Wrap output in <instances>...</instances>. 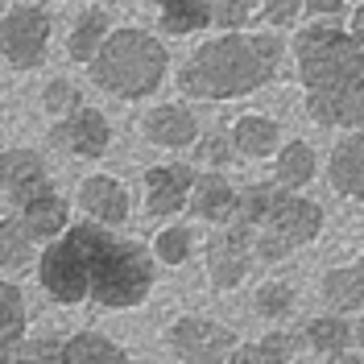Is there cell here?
Masks as SVG:
<instances>
[{"mask_svg":"<svg viewBox=\"0 0 364 364\" xmlns=\"http://www.w3.org/2000/svg\"><path fill=\"white\" fill-rule=\"evenodd\" d=\"M33 4H50V0H33Z\"/></svg>","mask_w":364,"mask_h":364,"instance_id":"obj_42","label":"cell"},{"mask_svg":"<svg viewBox=\"0 0 364 364\" xmlns=\"http://www.w3.org/2000/svg\"><path fill=\"white\" fill-rule=\"evenodd\" d=\"M0 116H4V108H0Z\"/></svg>","mask_w":364,"mask_h":364,"instance_id":"obj_44","label":"cell"},{"mask_svg":"<svg viewBox=\"0 0 364 364\" xmlns=\"http://www.w3.org/2000/svg\"><path fill=\"white\" fill-rule=\"evenodd\" d=\"M195 220H203L211 228H224L236 220L240 211V186L228 178L224 170H199L195 191H191V207H186Z\"/></svg>","mask_w":364,"mask_h":364,"instance_id":"obj_16","label":"cell"},{"mask_svg":"<svg viewBox=\"0 0 364 364\" xmlns=\"http://www.w3.org/2000/svg\"><path fill=\"white\" fill-rule=\"evenodd\" d=\"M343 9H348V0H306L311 21H336V17H343Z\"/></svg>","mask_w":364,"mask_h":364,"instance_id":"obj_35","label":"cell"},{"mask_svg":"<svg viewBox=\"0 0 364 364\" xmlns=\"http://www.w3.org/2000/svg\"><path fill=\"white\" fill-rule=\"evenodd\" d=\"M149 249H154L161 269H182V265L195 257V228L182 224V220H166V224L154 232Z\"/></svg>","mask_w":364,"mask_h":364,"instance_id":"obj_27","label":"cell"},{"mask_svg":"<svg viewBox=\"0 0 364 364\" xmlns=\"http://www.w3.org/2000/svg\"><path fill=\"white\" fill-rule=\"evenodd\" d=\"M294 364H323V360H311V356H302V360H294Z\"/></svg>","mask_w":364,"mask_h":364,"instance_id":"obj_40","label":"cell"},{"mask_svg":"<svg viewBox=\"0 0 364 364\" xmlns=\"http://www.w3.org/2000/svg\"><path fill=\"white\" fill-rule=\"evenodd\" d=\"M191 154H195V166H203V170H224L232 161L240 158L236 154V141L228 129H215V133H199V141L191 145Z\"/></svg>","mask_w":364,"mask_h":364,"instance_id":"obj_29","label":"cell"},{"mask_svg":"<svg viewBox=\"0 0 364 364\" xmlns=\"http://www.w3.org/2000/svg\"><path fill=\"white\" fill-rule=\"evenodd\" d=\"M50 33H54V21L46 4L21 0L0 17V58L13 70H38L50 54Z\"/></svg>","mask_w":364,"mask_h":364,"instance_id":"obj_9","label":"cell"},{"mask_svg":"<svg viewBox=\"0 0 364 364\" xmlns=\"http://www.w3.org/2000/svg\"><path fill=\"white\" fill-rule=\"evenodd\" d=\"M323 364H364V352L352 343V348H343V352H331Z\"/></svg>","mask_w":364,"mask_h":364,"instance_id":"obj_36","label":"cell"},{"mask_svg":"<svg viewBox=\"0 0 364 364\" xmlns=\"http://www.w3.org/2000/svg\"><path fill=\"white\" fill-rule=\"evenodd\" d=\"M33 277L46 290V298H54L58 306H79V302H91L87 294V273H83V257H79V245L70 236V228L42 245L38 252V265H33Z\"/></svg>","mask_w":364,"mask_h":364,"instance_id":"obj_10","label":"cell"},{"mask_svg":"<svg viewBox=\"0 0 364 364\" xmlns=\"http://www.w3.org/2000/svg\"><path fill=\"white\" fill-rule=\"evenodd\" d=\"M252 21H261V9H252V0H215V17H211V25H215L220 33L252 29Z\"/></svg>","mask_w":364,"mask_h":364,"instance_id":"obj_32","label":"cell"},{"mask_svg":"<svg viewBox=\"0 0 364 364\" xmlns=\"http://www.w3.org/2000/svg\"><path fill=\"white\" fill-rule=\"evenodd\" d=\"M13 211L25 220V228L33 232V240H38V245L58 240V236L75 224V220H70V199H63V195H58V186H46V191H38L33 199H25V203L13 207Z\"/></svg>","mask_w":364,"mask_h":364,"instance_id":"obj_18","label":"cell"},{"mask_svg":"<svg viewBox=\"0 0 364 364\" xmlns=\"http://www.w3.org/2000/svg\"><path fill=\"white\" fill-rule=\"evenodd\" d=\"M352 340H356V348L364 352V311L356 318H352Z\"/></svg>","mask_w":364,"mask_h":364,"instance_id":"obj_38","label":"cell"},{"mask_svg":"<svg viewBox=\"0 0 364 364\" xmlns=\"http://www.w3.org/2000/svg\"><path fill=\"white\" fill-rule=\"evenodd\" d=\"M318 298L327 302V311H340V315H360L364 311V277L360 265H331V269L318 277Z\"/></svg>","mask_w":364,"mask_h":364,"instance_id":"obj_22","label":"cell"},{"mask_svg":"<svg viewBox=\"0 0 364 364\" xmlns=\"http://www.w3.org/2000/svg\"><path fill=\"white\" fill-rule=\"evenodd\" d=\"M294 306H298L294 286L282 282V277H269V282H261L252 290V311L265 318V323H286V318L294 315Z\"/></svg>","mask_w":364,"mask_h":364,"instance_id":"obj_28","label":"cell"},{"mask_svg":"<svg viewBox=\"0 0 364 364\" xmlns=\"http://www.w3.org/2000/svg\"><path fill=\"white\" fill-rule=\"evenodd\" d=\"M261 9V25H269V29H294L302 21V13H306V0H261L257 4Z\"/></svg>","mask_w":364,"mask_h":364,"instance_id":"obj_33","label":"cell"},{"mask_svg":"<svg viewBox=\"0 0 364 364\" xmlns=\"http://www.w3.org/2000/svg\"><path fill=\"white\" fill-rule=\"evenodd\" d=\"M50 141H54V149H63L67 158L100 161L112 149V120L100 112V108H91V104H79L70 116L54 120Z\"/></svg>","mask_w":364,"mask_h":364,"instance_id":"obj_12","label":"cell"},{"mask_svg":"<svg viewBox=\"0 0 364 364\" xmlns=\"http://www.w3.org/2000/svg\"><path fill=\"white\" fill-rule=\"evenodd\" d=\"M302 336H306V348L315 352L318 360H327L331 352H343V348H352V323L348 315L340 311H323V315H311L302 323Z\"/></svg>","mask_w":364,"mask_h":364,"instance_id":"obj_25","label":"cell"},{"mask_svg":"<svg viewBox=\"0 0 364 364\" xmlns=\"http://www.w3.org/2000/svg\"><path fill=\"white\" fill-rule=\"evenodd\" d=\"M269 170H273V178L282 182L286 191H306V186L318 178L315 145H311V141H302V136L282 141V149L269 158Z\"/></svg>","mask_w":364,"mask_h":364,"instance_id":"obj_20","label":"cell"},{"mask_svg":"<svg viewBox=\"0 0 364 364\" xmlns=\"http://www.w3.org/2000/svg\"><path fill=\"white\" fill-rule=\"evenodd\" d=\"M286 54L290 46L282 38V29H269V25L215 33L186 54V63L178 67V91L182 100H199V104L245 100L277 79Z\"/></svg>","mask_w":364,"mask_h":364,"instance_id":"obj_2","label":"cell"},{"mask_svg":"<svg viewBox=\"0 0 364 364\" xmlns=\"http://www.w3.org/2000/svg\"><path fill=\"white\" fill-rule=\"evenodd\" d=\"M75 207H79V215H87L95 224H108V228H124L133 220V195H129V186L120 178H112V174H104V170L79 178Z\"/></svg>","mask_w":364,"mask_h":364,"instance_id":"obj_14","label":"cell"},{"mask_svg":"<svg viewBox=\"0 0 364 364\" xmlns=\"http://www.w3.org/2000/svg\"><path fill=\"white\" fill-rule=\"evenodd\" d=\"M70 236L83 257L87 273V294L104 311H136L145 298L154 294L158 282V257L141 240L120 236V228L95 224V220H75Z\"/></svg>","mask_w":364,"mask_h":364,"instance_id":"obj_3","label":"cell"},{"mask_svg":"<svg viewBox=\"0 0 364 364\" xmlns=\"http://www.w3.org/2000/svg\"><path fill=\"white\" fill-rule=\"evenodd\" d=\"M17 360V348H0V364H13Z\"/></svg>","mask_w":364,"mask_h":364,"instance_id":"obj_39","label":"cell"},{"mask_svg":"<svg viewBox=\"0 0 364 364\" xmlns=\"http://www.w3.org/2000/svg\"><path fill=\"white\" fill-rule=\"evenodd\" d=\"M199 116L191 104H182V100H166V104H154V108H145L141 116V136L161 149V154H182V149H191L195 141H199Z\"/></svg>","mask_w":364,"mask_h":364,"instance_id":"obj_13","label":"cell"},{"mask_svg":"<svg viewBox=\"0 0 364 364\" xmlns=\"http://www.w3.org/2000/svg\"><path fill=\"white\" fill-rule=\"evenodd\" d=\"M38 252H42V245L33 240V232L25 228V220L17 211L0 215V273L4 277H21L25 269H33Z\"/></svg>","mask_w":364,"mask_h":364,"instance_id":"obj_21","label":"cell"},{"mask_svg":"<svg viewBox=\"0 0 364 364\" xmlns=\"http://www.w3.org/2000/svg\"><path fill=\"white\" fill-rule=\"evenodd\" d=\"M13 364H133V356L112 336L95 327H79V331H58V336H29L17 348Z\"/></svg>","mask_w":364,"mask_h":364,"instance_id":"obj_6","label":"cell"},{"mask_svg":"<svg viewBox=\"0 0 364 364\" xmlns=\"http://www.w3.org/2000/svg\"><path fill=\"white\" fill-rule=\"evenodd\" d=\"M261 343H265V352H269L277 364H294V360H302V356L311 352L302 327H282V323H273V331H265Z\"/></svg>","mask_w":364,"mask_h":364,"instance_id":"obj_30","label":"cell"},{"mask_svg":"<svg viewBox=\"0 0 364 364\" xmlns=\"http://www.w3.org/2000/svg\"><path fill=\"white\" fill-rule=\"evenodd\" d=\"M199 178L195 161H158L141 174V207L154 220H174L191 207V191Z\"/></svg>","mask_w":364,"mask_h":364,"instance_id":"obj_11","label":"cell"},{"mask_svg":"<svg viewBox=\"0 0 364 364\" xmlns=\"http://www.w3.org/2000/svg\"><path fill=\"white\" fill-rule=\"evenodd\" d=\"M356 265H360V277H364V252H360V257H356Z\"/></svg>","mask_w":364,"mask_h":364,"instance_id":"obj_41","label":"cell"},{"mask_svg":"<svg viewBox=\"0 0 364 364\" xmlns=\"http://www.w3.org/2000/svg\"><path fill=\"white\" fill-rule=\"evenodd\" d=\"M228 364H277V360L265 352L261 340H252V343H236V352L228 356Z\"/></svg>","mask_w":364,"mask_h":364,"instance_id":"obj_34","label":"cell"},{"mask_svg":"<svg viewBox=\"0 0 364 364\" xmlns=\"http://www.w3.org/2000/svg\"><path fill=\"white\" fill-rule=\"evenodd\" d=\"M79 87L70 83V79H46V87H42V112L50 116V120H63V116H70L75 108H79Z\"/></svg>","mask_w":364,"mask_h":364,"instance_id":"obj_31","label":"cell"},{"mask_svg":"<svg viewBox=\"0 0 364 364\" xmlns=\"http://www.w3.org/2000/svg\"><path fill=\"white\" fill-rule=\"evenodd\" d=\"M228 133L236 141V154L249 161H269L282 149V124L265 112H240L228 124Z\"/></svg>","mask_w":364,"mask_h":364,"instance_id":"obj_19","label":"cell"},{"mask_svg":"<svg viewBox=\"0 0 364 364\" xmlns=\"http://www.w3.org/2000/svg\"><path fill=\"white\" fill-rule=\"evenodd\" d=\"M306 116L318 129H364V42L336 21L302 25L290 42Z\"/></svg>","mask_w":364,"mask_h":364,"instance_id":"obj_1","label":"cell"},{"mask_svg":"<svg viewBox=\"0 0 364 364\" xmlns=\"http://www.w3.org/2000/svg\"><path fill=\"white\" fill-rule=\"evenodd\" d=\"M29 311L17 277H0V348H21L29 336Z\"/></svg>","mask_w":364,"mask_h":364,"instance_id":"obj_26","label":"cell"},{"mask_svg":"<svg viewBox=\"0 0 364 364\" xmlns=\"http://www.w3.org/2000/svg\"><path fill=\"white\" fill-rule=\"evenodd\" d=\"M211 17H215V0H161L158 4V29L174 38L211 29Z\"/></svg>","mask_w":364,"mask_h":364,"instance_id":"obj_24","label":"cell"},{"mask_svg":"<svg viewBox=\"0 0 364 364\" xmlns=\"http://www.w3.org/2000/svg\"><path fill=\"white\" fill-rule=\"evenodd\" d=\"M323 228H327V211L315 199H306L302 191H286L282 186V195L273 199V207L265 211V220L257 224L252 252H257L261 265H277L290 252L315 245L318 236H323Z\"/></svg>","mask_w":364,"mask_h":364,"instance_id":"obj_5","label":"cell"},{"mask_svg":"<svg viewBox=\"0 0 364 364\" xmlns=\"http://www.w3.org/2000/svg\"><path fill=\"white\" fill-rule=\"evenodd\" d=\"M348 29H352V33H356V38L364 42V4H356V9H352V17H348Z\"/></svg>","mask_w":364,"mask_h":364,"instance_id":"obj_37","label":"cell"},{"mask_svg":"<svg viewBox=\"0 0 364 364\" xmlns=\"http://www.w3.org/2000/svg\"><path fill=\"white\" fill-rule=\"evenodd\" d=\"M323 170H327V182H331L336 195L352 199V203H364V129L336 136Z\"/></svg>","mask_w":364,"mask_h":364,"instance_id":"obj_17","label":"cell"},{"mask_svg":"<svg viewBox=\"0 0 364 364\" xmlns=\"http://www.w3.org/2000/svg\"><path fill=\"white\" fill-rule=\"evenodd\" d=\"M161 343L178 364H228L240 340L228 323L211 315H178L174 323H166Z\"/></svg>","mask_w":364,"mask_h":364,"instance_id":"obj_8","label":"cell"},{"mask_svg":"<svg viewBox=\"0 0 364 364\" xmlns=\"http://www.w3.org/2000/svg\"><path fill=\"white\" fill-rule=\"evenodd\" d=\"M149 4H161V0H149Z\"/></svg>","mask_w":364,"mask_h":364,"instance_id":"obj_43","label":"cell"},{"mask_svg":"<svg viewBox=\"0 0 364 364\" xmlns=\"http://www.w3.org/2000/svg\"><path fill=\"white\" fill-rule=\"evenodd\" d=\"M54 186L46 158L33 145H13V149H0V195L13 207H21L25 199H33L38 191Z\"/></svg>","mask_w":364,"mask_h":364,"instance_id":"obj_15","label":"cell"},{"mask_svg":"<svg viewBox=\"0 0 364 364\" xmlns=\"http://www.w3.org/2000/svg\"><path fill=\"white\" fill-rule=\"evenodd\" d=\"M108 33H112L108 13H104V9H83V13L70 21V33H67L70 63L91 67V63H95V54H100V50H104V42H108Z\"/></svg>","mask_w":364,"mask_h":364,"instance_id":"obj_23","label":"cell"},{"mask_svg":"<svg viewBox=\"0 0 364 364\" xmlns=\"http://www.w3.org/2000/svg\"><path fill=\"white\" fill-rule=\"evenodd\" d=\"M252 236H257V228L249 220H232V224L215 228L211 236H207L203 245V277L211 290H220V294H232V290H240L245 282L252 277V269L261 265L257 261V252H252Z\"/></svg>","mask_w":364,"mask_h":364,"instance_id":"obj_7","label":"cell"},{"mask_svg":"<svg viewBox=\"0 0 364 364\" xmlns=\"http://www.w3.org/2000/svg\"><path fill=\"white\" fill-rule=\"evenodd\" d=\"M87 75L104 95L136 104V100L158 95V87L166 83L170 50L158 33H149L141 25H116L104 50L95 54V63L87 67Z\"/></svg>","mask_w":364,"mask_h":364,"instance_id":"obj_4","label":"cell"}]
</instances>
